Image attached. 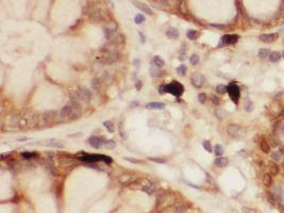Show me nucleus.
Returning a JSON list of instances; mask_svg holds the SVG:
<instances>
[{"mask_svg": "<svg viewBox=\"0 0 284 213\" xmlns=\"http://www.w3.org/2000/svg\"><path fill=\"white\" fill-rule=\"evenodd\" d=\"M87 15H88L90 20H93V22H101V20H104V13H103L102 9L97 8V6H92L87 11Z\"/></svg>", "mask_w": 284, "mask_h": 213, "instance_id": "39448f33", "label": "nucleus"}, {"mask_svg": "<svg viewBox=\"0 0 284 213\" xmlns=\"http://www.w3.org/2000/svg\"><path fill=\"white\" fill-rule=\"evenodd\" d=\"M268 168H269V173H270V175H272V176H277V175L279 174V166L275 161H270V162H269Z\"/></svg>", "mask_w": 284, "mask_h": 213, "instance_id": "dca6fc26", "label": "nucleus"}, {"mask_svg": "<svg viewBox=\"0 0 284 213\" xmlns=\"http://www.w3.org/2000/svg\"><path fill=\"white\" fill-rule=\"evenodd\" d=\"M186 35H187V37H189V40L194 41V40H197V37L199 36V33L195 30H189L186 32Z\"/></svg>", "mask_w": 284, "mask_h": 213, "instance_id": "c756f323", "label": "nucleus"}, {"mask_svg": "<svg viewBox=\"0 0 284 213\" xmlns=\"http://www.w3.org/2000/svg\"><path fill=\"white\" fill-rule=\"evenodd\" d=\"M173 213H186V208L182 205H178L173 207Z\"/></svg>", "mask_w": 284, "mask_h": 213, "instance_id": "473e14b6", "label": "nucleus"}, {"mask_svg": "<svg viewBox=\"0 0 284 213\" xmlns=\"http://www.w3.org/2000/svg\"><path fill=\"white\" fill-rule=\"evenodd\" d=\"M259 38H260V41H261V42H263V43L270 44V43H274V42L278 38V34H277V33L262 34V35H260Z\"/></svg>", "mask_w": 284, "mask_h": 213, "instance_id": "f8f14e48", "label": "nucleus"}, {"mask_svg": "<svg viewBox=\"0 0 284 213\" xmlns=\"http://www.w3.org/2000/svg\"><path fill=\"white\" fill-rule=\"evenodd\" d=\"M270 53H271V52H270V51H269V49H267V48H262V49L259 50V57L263 60L269 58Z\"/></svg>", "mask_w": 284, "mask_h": 213, "instance_id": "393cba45", "label": "nucleus"}, {"mask_svg": "<svg viewBox=\"0 0 284 213\" xmlns=\"http://www.w3.org/2000/svg\"><path fill=\"white\" fill-rule=\"evenodd\" d=\"M228 93L231 99L235 103L238 102V99H239V95H241V92H239V87L236 85V84H230L228 87Z\"/></svg>", "mask_w": 284, "mask_h": 213, "instance_id": "6e6552de", "label": "nucleus"}, {"mask_svg": "<svg viewBox=\"0 0 284 213\" xmlns=\"http://www.w3.org/2000/svg\"><path fill=\"white\" fill-rule=\"evenodd\" d=\"M79 159L88 163H94V162H98V161H103L105 163H112V159L108 156H103V154H83L80 156Z\"/></svg>", "mask_w": 284, "mask_h": 213, "instance_id": "f03ea898", "label": "nucleus"}, {"mask_svg": "<svg viewBox=\"0 0 284 213\" xmlns=\"http://www.w3.org/2000/svg\"><path fill=\"white\" fill-rule=\"evenodd\" d=\"M149 71H150V75H151L152 77H161L163 75V71H161V68L157 67L155 65H152L151 67H150Z\"/></svg>", "mask_w": 284, "mask_h": 213, "instance_id": "4be33fe9", "label": "nucleus"}, {"mask_svg": "<svg viewBox=\"0 0 284 213\" xmlns=\"http://www.w3.org/2000/svg\"><path fill=\"white\" fill-rule=\"evenodd\" d=\"M244 109H245V111H247V112H250V111H252V110H253L252 102H251L249 99H247V100H246V102L244 103Z\"/></svg>", "mask_w": 284, "mask_h": 213, "instance_id": "f704fd0d", "label": "nucleus"}, {"mask_svg": "<svg viewBox=\"0 0 284 213\" xmlns=\"http://www.w3.org/2000/svg\"><path fill=\"white\" fill-rule=\"evenodd\" d=\"M88 142H90V146L94 147V148H101L102 146L105 145V142L106 141H103L101 136H90L88 139Z\"/></svg>", "mask_w": 284, "mask_h": 213, "instance_id": "9b49d317", "label": "nucleus"}, {"mask_svg": "<svg viewBox=\"0 0 284 213\" xmlns=\"http://www.w3.org/2000/svg\"><path fill=\"white\" fill-rule=\"evenodd\" d=\"M279 128H281V123L278 121V122H276V123L274 124V126H272V132H274V134H277V133H278Z\"/></svg>", "mask_w": 284, "mask_h": 213, "instance_id": "c03bdc74", "label": "nucleus"}, {"mask_svg": "<svg viewBox=\"0 0 284 213\" xmlns=\"http://www.w3.org/2000/svg\"><path fill=\"white\" fill-rule=\"evenodd\" d=\"M105 147L108 149H114L115 147H116V144H115L114 141H106L105 142Z\"/></svg>", "mask_w": 284, "mask_h": 213, "instance_id": "a18cd8bd", "label": "nucleus"}, {"mask_svg": "<svg viewBox=\"0 0 284 213\" xmlns=\"http://www.w3.org/2000/svg\"><path fill=\"white\" fill-rule=\"evenodd\" d=\"M271 158L272 160L275 161V162H278V161H280L282 159V154L280 152H275L271 154Z\"/></svg>", "mask_w": 284, "mask_h": 213, "instance_id": "4c0bfd02", "label": "nucleus"}, {"mask_svg": "<svg viewBox=\"0 0 284 213\" xmlns=\"http://www.w3.org/2000/svg\"><path fill=\"white\" fill-rule=\"evenodd\" d=\"M142 189H143V191H145L146 193H148V194H152V193H155V192L157 191V186H155V182L146 183Z\"/></svg>", "mask_w": 284, "mask_h": 213, "instance_id": "f3484780", "label": "nucleus"}, {"mask_svg": "<svg viewBox=\"0 0 284 213\" xmlns=\"http://www.w3.org/2000/svg\"><path fill=\"white\" fill-rule=\"evenodd\" d=\"M198 100H199V102H200V103L204 105V103H205V101H207V95H205L204 93H200V94L198 95Z\"/></svg>", "mask_w": 284, "mask_h": 213, "instance_id": "37998d69", "label": "nucleus"}, {"mask_svg": "<svg viewBox=\"0 0 284 213\" xmlns=\"http://www.w3.org/2000/svg\"><path fill=\"white\" fill-rule=\"evenodd\" d=\"M139 36H141V42H142V43H145V42H146V37L144 36V34H143L142 32H139Z\"/></svg>", "mask_w": 284, "mask_h": 213, "instance_id": "5fc2aeb1", "label": "nucleus"}, {"mask_svg": "<svg viewBox=\"0 0 284 213\" xmlns=\"http://www.w3.org/2000/svg\"><path fill=\"white\" fill-rule=\"evenodd\" d=\"M81 115V107L80 103L76 100L71 101L70 103L63 107L59 112V117L62 119H76L80 117Z\"/></svg>", "mask_w": 284, "mask_h": 213, "instance_id": "f257e3e1", "label": "nucleus"}, {"mask_svg": "<svg viewBox=\"0 0 284 213\" xmlns=\"http://www.w3.org/2000/svg\"><path fill=\"white\" fill-rule=\"evenodd\" d=\"M142 87H143V83H142V81L141 80H137L135 82V89L137 91H141V89H142Z\"/></svg>", "mask_w": 284, "mask_h": 213, "instance_id": "8fccbe9b", "label": "nucleus"}, {"mask_svg": "<svg viewBox=\"0 0 284 213\" xmlns=\"http://www.w3.org/2000/svg\"><path fill=\"white\" fill-rule=\"evenodd\" d=\"M263 183L266 185V186H270L272 184V178L270 173H265L264 176H263Z\"/></svg>", "mask_w": 284, "mask_h": 213, "instance_id": "b1692460", "label": "nucleus"}, {"mask_svg": "<svg viewBox=\"0 0 284 213\" xmlns=\"http://www.w3.org/2000/svg\"><path fill=\"white\" fill-rule=\"evenodd\" d=\"M132 2L134 3V6L137 8V9H139L142 12L146 13V14H148V15H152L153 13H152V10L149 8L146 3L144 2H141V1H139V0H132Z\"/></svg>", "mask_w": 284, "mask_h": 213, "instance_id": "ddd939ff", "label": "nucleus"}, {"mask_svg": "<svg viewBox=\"0 0 284 213\" xmlns=\"http://www.w3.org/2000/svg\"><path fill=\"white\" fill-rule=\"evenodd\" d=\"M103 32H104V35L106 38H109V40H112L113 38V36H114L115 32H116V28H112L111 26H108V27H104V30H103Z\"/></svg>", "mask_w": 284, "mask_h": 213, "instance_id": "6ab92c4d", "label": "nucleus"}, {"mask_svg": "<svg viewBox=\"0 0 284 213\" xmlns=\"http://www.w3.org/2000/svg\"><path fill=\"white\" fill-rule=\"evenodd\" d=\"M212 27H215V28H219V29H225L226 28V26H220V25H211Z\"/></svg>", "mask_w": 284, "mask_h": 213, "instance_id": "6e6d98bb", "label": "nucleus"}, {"mask_svg": "<svg viewBox=\"0 0 284 213\" xmlns=\"http://www.w3.org/2000/svg\"><path fill=\"white\" fill-rule=\"evenodd\" d=\"M223 152H225V149H223V147L221 145H219V144L215 145V147H214V154H216L217 157H221L222 154H223Z\"/></svg>", "mask_w": 284, "mask_h": 213, "instance_id": "c85d7f7f", "label": "nucleus"}, {"mask_svg": "<svg viewBox=\"0 0 284 213\" xmlns=\"http://www.w3.org/2000/svg\"><path fill=\"white\" fill-rule=\"evenodd\" d=\"M158 1L161 3H163V4H167L168 3V0H158Z\"/></svg>", "mask_w": 284, "mask_h": 213, "instance_id": "13d9d810", "label": "nucleus"}, {"mask_svg": "<svg viewBox=\"0 0 284 213\" xmlns=\"http://www.w3.org/2000/svg\"><path fill=\"white\" fill-rule=\"evenodd\" d=\"M118 60H119V56H118L116 52L112 51V52H106L105 54L101 56L98 59V61L100 62L101 64L111 65V64H114V63H116Z\"/></svg>", "mask_w": 284, "mask_h": 213, "instance_id": "423d86ee", "label": "nucleus"}, {"mask_svg": "<svg viewBox=\"0 0 284 213\" xmlns=\"http://www.w3.org/2000/svg\"><path fill=\"white\" fill-rule=\"evenodd\" d=\"M252 210L253 209H250V208H249V209H248V208H244V213H250ZM253 213H255V212H253Z\"/></svg>", "mask_w": 284, "mask_h": 213, "instance_id": "4d7b16f0", "label": "nucleus"}, {"mask_svg": "<svg viewBox=\"0 0 284 213\" xmlns=\"http://www.w3.org/2000/svg\"><path fill=\"white\" fill-rule=\"evenodd\" d=\"M166 105L163 102H149L146 105V109L148 110H163L165 109Z\"/></svg>", "mask_w": 284, "mask_h": 213, "instance_id": "4468645a", "label": "nucleus"}, {"mask_svg": "<svg viewBox=\"0 0 284 213\" xmlns=\"http://www.w3.org/2000/svg\"><path fill=\"white\" fill-rule=\"evenodd\" d=\"M227 132L231 138L233 139H241L245 135V130L243 129V127L236 124H231L227 127Z\"/></svg>", "mask_w": 284, "mask_h": 213, "instance_id": "7ed1b4c3", "label": "nucleus"}, {"mask_svg": "<svg viewBox=\"0 0 284 213\" xmlns=\"http://www.w3.org/2000/svg\"><path fill=\"white\" fill-rule=\"evenodd\" d=\"M281 57H282V53H280L279 51H274V52L270 53L269 60L271 62H278L279 60L281 59Z\"/></svg>", "mask_w": 284, "mask_h": 213, "instance_id": "bb28decb", "label": "nucleus"}, {"mask_svg": "<svg viewBox=\"0 0 284 213\" xmlns=\"http://www.w3.org/2000/svg\"><path fill=\"white\" fill-rule=\"evenodd\" d=\"M149 160L158 162V163H165V162H166V160H164V159H159V158H149Z\"/></svg>", "mask_w": 284, "mask_h": 213, "instance_id": "09e8293b", "label": "nucleus"}, {"mask_svg": "<svg viewBox=\"0 0 284 213\" xmlns=\"http://www.w3.org/2000/svg\"><path fill=\"white\" fill-rule=\"evenodd\" d=\"M45 164H46V166L48 167V170L51 172V174H56V167H54V163H53V160L51 157H48L46 158V160H45Z\"/></svg>", "mask_w": 284, "mask_h": 213, "instance_id": "412c9836", "label": "nucleus"}, {"mask_svg": "<svg viewBox=\"0 0 284 213\" xmlns=\"http://www.w3.org/2000/svg\"><path fill=\"white\" fill-rule=\"evenodd\" d=\"M100 85H101V81H100V79H98V78L94 79L93 82H92V87H93L94 90L98 91L99 87H100Z\"/></svg>", "mask_w": 284, "mask_h": 213, "instance_id": "e433bc0d", "label": "nucleus"}, {"mask_svg": "<svg viewBox=\"0 0 284 213\" xmlns=\"http://www.w3.org/2000/svg\"><path fill=\"white\" fill-rule=\"evenodd\" d=\"M177 73L180 75V76H185V73H186V66L185 65H180L179 67L177 68Z\"/></svg>", "mask_w": 284, "mask_h": 213, "instance_id": "ea45409f", "label": "nucleus"}, {"mask_svg": "<svg viewBox=\"0 0 284 213\" xmlns=\"http://www.w3.org/2000/svg\"><path fill=\"white\" fill-rule=\"evenodd\" d=\"M144 22H145V16L143 14H136L135 17H134V22L136 25H141Z\"/></svg>", "mask_w": 284, "mask_h": 213, "instance_id": "2f4dec72", "label": "nucleus"}, {"mask_svg": "<svg viewBox=\"0 0 284 213\" xmlns=\"http://www.w3.org/2000/svg\"><path fill=\"white\" fill-rule=\"evenodd\" d=\"M76 101H82V102H90L92 99V93L90 92V90L84 89V87H80L79 90H77L76 92Z\"/></svg>", "mask_w": 284, "mask_h": 213, "instance_id": "0eeeda50", "label": "nucleus"}, {"mask_svg": "<svg viewBox=\"0 0 284 213\" xmlns=\"http://www.w3.org/2000/svg\"><path fill=\"white\" fill-rule=\"evenodd\" d=\"M202 145H203L204 149H205L207 152H212V146H211L210 141H207V140H205V141H203V143H202Z\"/></svg>", "mask_w": 284, "mask_h": 213, "instance_id": "a19ab883", "label": "nucleus"}, {"mask_svg": "<svg viewBox=\"0 0 284 213\" xmlns=\"http://www.w3.org/2000/svg\"><path fill=\"white\" fill-rule=\"evenodd\" d=\"M36 156H37L36 152H22V157L25 158V159H32V158L36 157Z\"/></svg>", "mask_w": 284, "mask_h": 213, "instance_id": "c9c22d12", "label": "nucleus"}, {"mask_svg": "<svg viewBox=\"0 0 284 213\" xmlns=\"http://www.w3.org/2000/svg\"><path fill=\"white\" fill-rule=\"evenodd\" d=\"M191 84L194 85L195 87L197 89H200V87H203V84L205 83V78L200 74H195L191 79Z\"/></svg>", "mask_w": 284, "mask_h": 213, "instance_id": "9d476101", "label": "nucleus"}, {"mask_svg": "<svg viewBox=\"0 0 284 213\" xmlns=\"http://www.w3.org/2000/svg\"><path fill=\"white\" fill-rule=\"evenodd\" d=\"M282 57L284 58V50H283V52H282Z\"/></svg>", "mask_w": 284, "mask_h": 213, "instance_id": "680f3d73", "label": "nucleus"}, {"mask_svg": "<svg viewBox=\"0 0 284 213\" xmlns=\"http://www.w3.org/2000/svg\"><path fill=\"white\" fill-rule=\"evenodd\" d=\"M211 101L213 102L214 105H219V103H220V99L217 97V96H215V95H212L211 96Z\"/></svg>", "mask_w": 284, "mask_h": 213, "instance_id": "de8ad7c7", "label": "nucleus"}, {"mask_svg": "<svg viewBox=\"0 0 284 213\" xmlns=\"http://www.w3.org/2000/svg\"><path fill=\"white\" fill-rule=\"evenodd\" d=\"M103 126H104L105 128H106V130H108V131L110 133L115 132V126H114V124L112 123V122L105 121L104 123H103Z\"/></svg>", "mask_w": 284, "mask_h": 213, "instance_id": "cd10ccee", "label": "nucleus"}, {"mask_svg": "<svg viewBox=\"0 0 284 213\" xmlns=\"http://www.w3.org/2000/svg\"><path fill=\"white\" fill-rule=\"evenodd\" d=\"M152 65H155L157 67L162 68L165 65V61H164L162 58H160L159 56H155L153 59H152Z\"/></svg>", "mask_w": 284, "mask_h": 213, "instance_id": "5701e85b", "label": "nucleus"}, {"mask_svg": "<svg viewBox=\"0 0 284 213\" xmlns=\"http://www.w3.org/2000/svg\"><path fill=\"white\" fill-rule=\"evenodd\" d=\"M179 35H180L179 31L177 30L176 28H169L166 31V36L168 37V38H171V40H176V38H178Z\"/></svg>", "mask_w": 284, "mask_h": 213, "instance_id": "a211bd4d", "label": "nucleus"}, {"mask_svg": "<svg viewBox=\"0 0 284 213\" xmlns=\"http://www.w3.org/2000/svg\"><path fill=\"white\" fill-rule=\"evenodd\" d=\"M281 132H282V134L284 135V124H282V125H281Z\"/></svg>", "mask_w": 284, "mask_h": 213, "instance_id": "bf43d9fd", "label": "nucleus"}, {"mask_svg": "<svg viewBox=\"0 0 284 213\" xmlns=\"http://www.w3.org/2000/svg\"><path fill=\"white\" fill-rule=\"evenodd\" d=\"M236 6H237V10L241 12V14L243 15V17H245V18H248V16H247V14H246V12H245V10H244V8L242 6V4L239 2H237L236 3Z\"/></svg>", "mask_w": 284, "mask_h": 213, "instance_id": "79ce46f5", "label": "nucleus"}, {"mask_svg": "<svg viewBox=\"0 0 284 213\" xmlns=\"http://www.w3.org/2000/svg\"><path fill=\"white\" fill-rule=\"evenodd\" d=\"M238 41V35L236 34H227V35H223L220 40L219 46L220 45H232V44H235Z\"/></svg>", "mask_w": 284, "mask_h": 213, "instance_id": "1a4fd4ad", "label": "nucleus"}, {"mask_svg": "<svg viewBox=\"0 0 284 213\" xmlns=\"http://www.w3.org/2000/svg\"><path fill=\"white\" fill-rule=\"evenodd\" d=\"M216 92L220 95L225 94V93L228 92V87H226L225 84H218L216 87Z\"/></svg>", "mask_w": 284, "mask_h": 213, "instance_id": "7c9ffc66", "label": "nucleus"}, {"mask_svg": "<svg viewBox=\"0 0 284 213\" xmlns=\"http://www.w3.org/2000/svg\"><path fill=\"white\" fill-rule=\"evenodd\" d=\"M215 114H216V116L218 118H220V119H222V118L225 117V114L226 112L223 111V110H221V109H219V110H216L215 111Z\"/></svg>", "mask_w": 284, "mask_h": 213, "instance_id": "49530a36", "label": "nucleus"}, {"mask_svg": "<svg viewBox=\"0 0 284 213\" xmlns=\"http://www.w3.org/2000/svg\"><path fill=\"white\" fill-rule=\"evenodd\" d=\"M139 63H141V61H139V59H137V60H134V61H133V64H134V66H135V67L137 68V69L139 68Z\"/></svg>", "mask_w": 284, "mask_h": 213, "instance_id": "864d4df0", "label": "nucleus"}, {"mask_svg": "<svg viewBox=\"0 0 284 213\" xmlns=\"http://www.w3.org/2000/svg\"><path fill=\"white\" fill-rule=\"evenodd\" d=\"M189 62L191 65H197L199 63V56L198 54H191L189 58Z\"/></svg>", "mask_w": 284, "mask_h": 213, "instance_id": "58836bf2", "label": "nucleus"}, {"mask_svg": "<svg viewBox=\"0 0 284 213\" xmlns=\"http://www.w3.org/2000/svg\"><path fill=\"white\" fill-rule=\"evenodd\" d=\"M280 115H281L282 117H284V108L282 109V111H281V113H280Z\"/></svg>", "mask_w": 284, "mask_h": 213, "instance_id": "052dcab7", "label": "nucleus"}, {"mask_svg": "<svg viewBox=\"0 0 284 213\" xmlns=\"http://www.w3.org/2000/svg\"><path fill=\"white\" fill-rule=\"evenodd\" d=\"M165 89H166V93H170V94H173L176 97H180L184 92L183 85L181 83H179V82H177V81H173L171 83L166 84Z\"/></svg>", "mask_w": 284, "mask_h": 213, "instance_id": "20e7f679", "label": "nucleus"}, {"mask_svg": "<svg viewBox=\"0 0 284 213\" xmlns=\"http://www.w3.org/2000/svg\"><path fill=\"white\" fill-rule=\"evenodd\" d=\"M159 93H160V94H162V95L166 93V89H165V85H161L160 89H159Z\"/></svg>", "mask_w": 284, "mask_h": 213, "instance_id": "3c124183", "label": "nucleus"}, {"mask_svg": "<svg viewBox=\"0 0 284 213\" xmlns=\"http://www.w3.org/2000/svg\"><path fill=\"white\" fill-rule=\"evenodd\" d=\"M214 164H215L217 167H226V166H228L229 159L226 157H219V158H217V159H215Z\"/></svg>", "mask_w": 284, "mask_h": 213, "instance_id": "2eb2a0df", "label": "nucleus"}, {"mask_svg": "<svg viewBox=\"0 0 284 213\" xmlns=\"http://www.w3.org/2000/svg\"><path fill=\"white\" fill-rule=\"evenodd\" d=\"M182 48L180 49L179 51V60L180 61H184V60L187 58V50L185 49V44H182Z\"/></svg>", "mask_w": 284, "mask_h": 213, "instance_id": "a878e982", "label": "nucleus"}, {"mask_svg": "<svg viewBox=\"0 0 284 213\" xmlns=\"http://www.w3.org/2000/svg\"><path fill=\"white\" fill-rule=\"evenodd\" d=\"M260 148H261V150L264 154H268L270 152V145H269V143L265 139H262L260 141Z\"/></svg>", "mask_w": 284, "mask_h": 213, "instance_id": "aec40b11", "label": "nucleus"}, {"mask_svg": "<svg viewBox=\"0 0 284 213\" xmlns=\"http://www.w3.org/2000/svg\"><path fill=\"white\" fill-rule=\"evenodd\" d=\"M266 195H267V198H268L269 203H270L271 205H275L276 201H277V198H276L275 194H274V193H271V192H267V193H266Z\"/></svg>", "mask_w": 284, "mask_h": 213, "instance_id": "72a5a7b5", "label": "nucleus"}, {"mask_svg": "<svg viewBox=\"0 0 284 213\" xmlns=\"http://www.w3.org/2000/svg\"><path fill=\"white\" fill-rule=\"evenodd\" d=\"M119 130H120V134L123 138H125V134H124V126H123V123L119 124Z\"/></svg>", "mask_w": 284, "mask_h": 213, "instance_id": "603ef678", "label": "nucleus"}]
</instances>
